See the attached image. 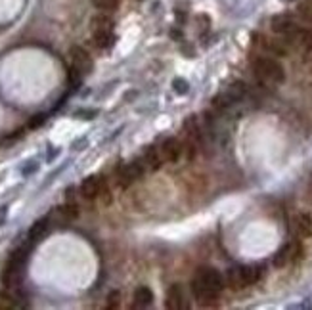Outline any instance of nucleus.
Wrapping results in <instances>:
<instances>
[{
  "label": "nucleus",
  "instance_id": "3",
  "mask_svg": "<svg viewBox=\"0 0 312 310\" xmlns=\"http://www.w3.org/2000/svg\"><path fill=\"white\" fill-rule=\"evenodd\" d=\"M263 278V266H232L226 270V285L234 291L245 289Z\"/></svg>",
  "mask_w": 312,
  "mask_h": 310
},
{
  "label": "nucleus",
  "instance_id": "16",
  "mask_svg": "<svg viewBox=\"0 0 312 310\" xmlns=\"http://www.w3.org/2000/svg\"><path fill=\"white\" fill-rule=\"evenodd\" d=\"M153 301H155V295H153V291L148 285H138L136 291H134V304L138 306V308H148V306H152Z\"/></svg>",
  "mask_w": 312,
  "mask_h": 310
},
{
  "label": "nucleus",
  "instance_id": "29",
  "mask_svg": "<svg viewBox=\"0 0 312 310\" xmlns=\"http://www.w3.org/2000/svg\"><path fill=\"white\" fill-rule=\"evenodd\" d=\"M6 212H8V207H0V226H2V222L6 219Z\"/></svg>",
  "mask_w": 312,
  "mask_h": 310
},
{
  "label": "nucleus",
  "instance_id": "4",
  "mask_svg": "<svg viewBox=\"0 0 312 310\" xmlns=\"http://www.w3.org/2000/svg\"><path fill=\"white\" fill-rule=\"evenodd\" d=\"M253 73L257 75L259 81L268 85H282L285 81L284 67L274 57H257L253 62Z\"/></svg>",
  "mask_w": 312,
  "mask_h": 310
},
{
  "label": "nucleus",
  "instance_id": "6",
  "mask_svg": "<svg viewBox=\"0 0 312 310\" xmlns=\"http://www.w3.org/2000/svg\"><path fill=\"white\" fill-rule=\"evenodd\" d=\"M69 60H71V67L77 69L81 75H88L94 69V60L88 54V50H84L83 46H71L69 48Z\"/></svg>",
  "mask_w": 312,
  "mask_h": 310
},
{
  "label": "nucleus",
  "instance_id": "15",
  "mask_svg": "<svg viewBox=\"0 0 312 310\" xmlns=\"http://www.w3.org/2000/svg\"><path fill=\"white\" fill-rule=\"evenodd\" d=\"M48 228H50V217H42V219H39L36 222H33V226L29 228L27 240L31 241V243H36V241H41L42 238L46 236Z\"/></svg>",
  "mask_w": 312,
  "mask_h": 310
},
{
  "label": "nucleus",
  "instance_id": "9",
  "mask_svg": "<svg viewBox=\"0 0 312 310\" xmlns=\"http://www.w3.org/2000/svg\"><path fill=\"white\" fill-rule=\"evenodd\" d=\"M144 167H142V163L140 161H134V163H129V165H125L123 169L119 170V184L123 186V188H126V186H131V184H134L136 180H140V178L144 177Z\"/></svg>",
  "mask_w": 312,
  "mask_h": 310
},
{
  "label": "nucleus",
  "instance_id": "27",
  "mask_svg": "<svg viewBox=\"0 0 312 310\" xmlns=\"http://www.w3.org/2000/svg\"><path fill=\"white\" fill-rule=\"evenodd\" d=\"M29 163H31L29 167H23V169H21V172H23V177H29L31 172H35V170L39 169V165H36V161H29Z\"/></svg>",
  "mask_w": 312,
  "mask_h": 310
},
{
  "label": "nucleus",
  "instance_id": "25",
  "mask_svg": "<svg viewBox=\"0 0 312 310\" xmlns=\"http://www.w3.org/2000/svg\"><path fill=\"white\" fill-rule=\"evenodd\" d=\"M121 304V293L119 291H111L107 295V308H119Z\"/></svg>",
  "mask_w": 312,
  "mask_h": 310
},
{
  "label": "nucleus",
  "instance_id": "20",
  "mask_svg": "<svg viewBox=\"0 0 312 310\" xmlns=\"http://www.w3.org/2000/svg\"><path fill=\"white\" fill-rule=\"evenodd\" d=\"M92 4H94L96 10L107 14V12H115V10H117L121 0H92Z\"/></svg>",
  "mask_w": 312,
  "mask_h": 310
},
{
  "label": "nucleus",
  "instance_id": "22",
  "mask_svg": "<svg viewBox=\"0 0 312 310\" xmlns=\"http://www.w3.org/2000/svg\"><path fill=\"white\" fill-rule=\"evenodd\" d=\"M173 90L178 94V96H184V94H188V90H190V85H188V81L186 79H174L173 81Z\"/></svg>",
  "mask_w": 312,
  "mask_h": 310
},
{
  "label": "nucleus",
  "instance_id": "8",
  "mask_svg": "<svg viewBox=\"0 0 312 310\" xmlns=\"http://www.w3.org/2000/svg\"><path fill=\"white\" fill-rule=\"evenodd\" d=\"M102 186H104V178L96 177V175H90V177H86L83 182H81V186H79V193H81L86 201H92V199L100 198Z\"/></svg>",
  "mask_w": 312,
  "mask_h": 310
},
{
  "label": "nucleus",
  "instance_id": "12",
  "mask_svg": "<svg viewBox=\"0 0 312 310\" xmlns=\"http://www.w3.org/2000/svg\"><path fill=\"white\" fill-rule=\"evenodd\" d=\"M270 27L276 35H282V36H289L299 27V23L295 20H291L289 15H276L272 17L270 22Z\"/></svg>",
  "mask_w": 312,
  "mask_h": 310
},
{
  "label": "nucleus",
  "instance_id": "24",
  "mask_svg": "<svg viewBox=\"0 0 312 310\" xmlns=\"http://www.w3.org/2000/svg\"><path fill=\"white\" fill-rule=\"evenodd\" d=\"M46 119H48V117H46V113H39V115H33V117H31V121H29L27 127L29 128H39V127H42V125L46 123Z\"/></svg>",
  "mask_w": 312,
  "mask_h": 310
},
{
  "label": "nucleus",
  "instance_id": "23",
  "mask_svg": "<svg viewBox=\"0 0 312 310\" xmlns=\"http://www.w3.org/2000/svg\"><path fill=\"white\" fill-rule=\"evenodd\" d=\"M299 14L303 17V22L308 25V29L312 31V8L310 6H299Z\"/></svg>",
  "mask_w": 312,
  "mask_h": 310
},
{
  "label": "nucleus",
  "instance_id": "13",
  "mask_svg": "<svg viewBox=\"0 0 312 310\" xmlns=\"http://www.w3.org/2000/svg\"><path fill=\"white\" fill-rule=\"evenodd\" d=\"M140 163H142L144 170H148V172H155V170H159L161 169V163H163L161 151H157V148L150 146V148L144 149V153H142V159H140Z\"/></svg>",
  "mask_w": 312,
  "mask_h": 310
},
{
  "label": "nucleus",
  "instance_id": "17",
  "mask_svg": "<svg viewBox=\"0 0 312 310\" xmlns=\"http://www.w3.org/2000/svg\"><path fill=\"white\" fill-rule=\"evenodd\" d=\"M56 215H58L63 222H71V220H75L77 217H79V205H77L75 201H67L65 205L56 209Z\"/></svg>",
  "mask_w": 312,
  "mask_h": 310
},
{
  "label": "nucleus",
  "instance_id": "14",
  "mask_svg": "<svg viewBox=\"0 0 312 310\" xmlns=\"http://www.w3.org/2000/svg\"><path fill=\"white\" fill-rule=\"evenodd\" d=\"M165 306L169 310H180L186 306V304H184V293H182V287L178 283H173L171 287L167 289Z\"/></svg>",
  "mask_w": 312,
  "mask_h": 310
},
{
  "label": "nucleus",
  "instance_id": "10",
  "mask_svg": "<svg viewBox=\"0 0 312 310\" xmlns=\"http://www.w3.org/2000/svg\"><path fill=\"white\" fill-rule=\"evenodd\" d=\"M261 46H263L268 54L278 57H285L289 54V43L285 38H270V36H261Z\"/></svg>",
  "mask_w": 312,
  "mask_h": 310
},
{
  "label": "nucleus",
  "instance_id": "21",
  "mask_svg": "<svg viewBox=\"0 0 312 310\" xmlns=\"http://www.w3.org/2000/svg\"><path fill=\"white\" fill-rule=\"evenodd\" d=\"M10 308H17V303L15 299L6 291H0V310H10Z\"/></svg>",
  "mask_w": 312,
  "mask_h": 310
},
{
  "label": "nucleus",
  "instance_id": "18",
  "mask_svg": "<svg viewBox=\"0 0 312 310\" xmlns=\"http://www.w3.org/2000/svg\"><path fill=\"white\" fill-rule=\"evenodd\" d=\"M297 232L303 238H310L312 236V215L308 212H301L297 217Z\"/></svg>",
  "mask_w": 312,
  "mask_h": 310
},
{
  "label": "nucleus",
  "instance_id": "11",
  "mask_svg": "<svg viewBox=\"0 0 312 310\" xmlns=\"http://www.w3.org/2000/svg\"><path fill=\"white\" fill-rule=\"evenodd\" d=\"M184 153V146L178 138H167L161 146V157L169 163H176Z\"/></svg>",
  "mask_w": 312,
  "mask_h": 310
},
{
  "label": "nucleus",
  "instance_id": "1",
  "mask_svg": "<svg viewBox=\"0 0 312 310\" xmlns=\"http://www.w3.org/2000/svg\"><path fill=\"white\" fill-rule=\"evenodd\" d=\"M224 289V278L216 268L201 266L192 278V293L199 303H215Z\"/></svg>",
  "mask_w": 312,
  "mask_h": 310
},
{
  "label": "nucleus",
  "instance_id": "5",
  "mask_svg": "<svg viewBox=\"0 0 312 310\" xmlns=\"http://www.w3.org/2000/svg\"><path fill=\"white\" fill-rule=\"evenodd\" d=\"M25 261H27V249L25 247H20V249H15L14 253L10 255L6 266L2 270V276H0L4 287H15L21 282Z\"/></svg>",
  "mask_w": 312,
  "mask_h": 310
},
{
  "label": "nucleus",
  "instance_id": "19",
  "mask_svg": "<svg viewBox=\"0 0 312 310\" xmlns=\"http://www.w3.org/2000/svg\"><path fill=\"white\" fill-rule=\"evenodd\" d=\"M245 92H247V88H245V85H243V83H240V81H237V83H232V85L226 88V94H228V98L232 100L234 104H236V102H240V100L245 96Z\"/></svg>",
  "mask_w": 312,
  "mask_h": 310
},
{
  "label": "nucleus",
  "instance_id": "7",
  "mask_svg": "<svg viewBox=\"0 0 312 310\" xmlns=\"http://www.w3.org/2000/svg\"><path fill=\"white\" fill-rule=\"evenodd\" d=\"M287 43L291 44V46H297L299 50H303V52H312V31L306 27H301L299 25L295 31H293L289 36H284Z\"/></svg>",
  "mask_w": 312,
  "mask_h": 310
},
{
  "label": "nucleus",
  "instance_id": "2",
  "mask_svg": "<svg viewBox=\"0 0 312 310\" xmlns=\"http://www.w3.org/2000/svg\"><path fill=\"white\" fill-rule=\"evenodd\" d=\"M90 29H92V41H94L98 48L104 50L113 46V43H115V23H113V20L105 12L92 17Z\"/></svg>",
  "mask_w": 312,
  "mask_h": 310
},
{
  "label": "nucleus",
  "instance_id": "26",
  "mask_svg": "<svg viewBox=\"0 0 312 310\" xmlns=\"http://www.w3.org/2000/svg\"><path fill=\"white\" fill-rule=\"evenodd\" d=\"M96 115V109H79V111H75V117H79V119H94Z\"/></svg>",
  "mask_w": 312,
  "mask_h": 310
},
{
  "label": "nucleus",
  "instance_id": "28",
  "mask_svg": "<svg viewBox=\"0 0 312 310\" xmlns=\"http://www.w3.org/2000/svg\"><path fill=\"white\" fill-rule=\"evenodd\" d=\"M75 191H77L75 186H69V188L65 190V201H75Z\"/></svg>",
  "mask_w": 312,
  "mask_h": 310
}]
</instances>
